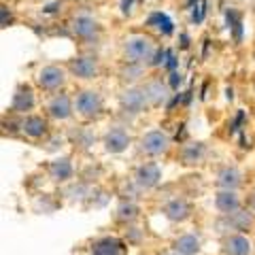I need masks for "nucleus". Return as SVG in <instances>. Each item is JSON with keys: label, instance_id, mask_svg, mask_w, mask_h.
<instances>
[{"label": "nucleus", "instance_id": "obj_1", "mask_svg": "<svg viewBox=\"0 0 255 255\" xmlns=\"http://www.w3.org/2000/svg\"><path fill=\"white\" fill-rule=\"evenodd\" d=\"M153 43L145 36H130L126 41V55L132 64H140V62H149L153 60Z\"/></svg>", "mask_w": 255, "mask_h": 255}, {"label": "nucleus", "instance_id": "obj_2", "mask_svg": "<svg viewBox=\"0 0 255 255\" xmlns=\"http://www.w3.org/2000/svg\"><path fill=\"white\" fill-rule=\"evenodd\" d=\"M102 111V98L96 92H81L77 98V113L83 117H98Z\"/></svg>", "mask_w": 255, "mask_h": 255}, {"label": "nucleus", "instance_id": "obj_3", "mask_svg": "<svg viewBox=\"0 0 255 255\" xmlns=\"http://www.w3.org/2000/svg\"><path fill=\"white\" fill-rule=\"evenodd\" d=\"M170 145V140L168 136H166L164 132H159V130H153V132H149L142 136V142H140V147L145 153L149 155H159V153H164L166 149H168Z\"/></svg>", "mask_w": 255, "mask_h": 255}, {"label": "nucleus", "instance_id": "obj_4", "mask_svg": "<svg viewBox=\"0 0 255 255\" xmlns=\"http://www.w3.org/2000/svg\"><path fill=\"white\" fill-rule=\"evenodd\" d=\"M36 81L43 90H58V87L64 83V70L58 66H45L41 73H38Z\"/></svg>", "mask_w": 255, "mask_h": 255}, {"label": "nucleus", "instance_id": "obj_5", "mask_svg": "<svg viewBox=\"0 0 255 255\" xmlns=\"http://www.w3.org/2000/svg\"><path fill=\"white\" fill-rule=\"evenodd\" d=\"M128 247L119 238H102L92 247V255H126Z\"/></svg>", "mask_w": 255, "mask_h": 255}, {"label": "nucleus", "instance_id": "obj_6", "mask_svg": "<svg viewBox=\"0 0 255 255\" xmlns=\"http://www.w3.org/2000/svg\"><path fill=\"white\" fill-rule=\"evenodd\" d=\"M70 70L79 79H94L96 73H98V62L94 58H75L70 62Z\"/></svg>", "mask_w": 255, "mask_h": 255}, {"label": "nucleus", "instance_id": "obj_7", "mask_svg": "<svg viewBox=\"0 0 255 255\" xmlns=\"http://www.w3.org/2000/svg\"><path fill=\"white\" fill-rule=\"evenodd\" d=\"M159 179H162V172H159V166L157 164H145V166H140L138 172H136V183L140 187H155Z\"/></svg>", "mask_w": 255, "mask_h": 255}, {"label": "nucleus", "instance_id": "obj_8", "mask_svg": "<svg viewBox=\"0 0 255 255\" xmlns=\"http://www.w3.org/2000/svg\"><path fill=\"white\" fill-rule=\"evenodd\" d=\"M32 107H34V94H32L30 85H21L17 90V94L13 96L11 111H15V113H26V111H30Z\"/></svg>", "mask_w": 255, "mask_h": 255}, {"label": "nucleus", "instance_id": "obj_9", "mask_svg": "<svg viewBox=\"0 0 255 255\" xmlns=\"http://www.w3.org/2000/svg\"><path fill=\"white\" fill-rule=\"evenodd\" d=\"M145 102H147V96L142 90H128L122 96V107L130 113H138V111L145 109Z\"/></svg>", "mask_w": 255, "mask_h": 255}, {"label": "nucleus", "instance_id": "obj_10", "mask_svg": "<svg viewBox=\"0 0 255 255\" xmlns=\"http://www.w3.org/2000/svg\"><path fill=\"white\" fill-rule=\"evenodd\" d=\"M128 142H130V136L126 134L124 128H113L107 138H105V145H107V151L111 153H119V151H124L128 147Z\"/></svg>", "mask_w": 255, "mask_h": 255}, {"label": "nucleus", "instance_id": "obj_11", "mask_svg": "<svg viewBox=\"0 0 255 255\" xmlns=\"http://www.w3.org/2000/svg\"><path fill=\"white\" fill-rule=\"evenodd\" d=\"M47 111H49V115H51L53 119H66V117H70V113H73V107H70V98H68L66 94L55 96V98L49 102Z\"/></svg>", "mask_w": 255, "mask_h": 255}, {"label": "nucleus", "instance_id": "obj_12", "mask_svg": "<svg viewBox=\"0 0 255 255\" xmlns=\"http://www.w3.org/2000/svg\"><path fill=\"white\" fill-rule=\"evenodd\" d=\"M21 130L32 138H41V136L47 134V122L43 117H38V115H30V117H26L21 122Z\"/></svg>", "mask_w": 255, "mask_h": 255}, {"label": "nucleus", "instance_id": "obj_13", "mask_svg": "<svg viewBox=\"0 0 255 255\" xmlns=\"http://www.w3.org/2000/svg\"><path fill=\"white\" fill-rule=\"evenodd\" d=\"M215 206L221 211V213H226V215H232L238 211V206H241V202H238V196L234 194V191H219L217 198H215Z\"/></svg>", "mask_w": 255, "mask_h": 255}, {"label": "nucleus", "instance_id": "obj_14", "mask_svg": "<svg viewBox=\"0 0 255 255\" xmlns=\"http://www.w3.org/2000/svg\"><path fill=\"white\" fill-rule=\"evenodd\" d=\"M166 217L172 219V221H183V219H187L189 217V213H191V206L185 202V200H172L170 204H166Z\"/></svg>", "mask_w": 255, "mask_h": 255}, {"label": "nucleus", "instance_id": "obj_15", "mask_svg": "<svg viewBox=\"0 0 255 255\" xmlns=\"http://www.w3.org/2000/svg\"><path fill=\"white\" fill-rule=\"evenodd\" d=\"M226 253L228 255H249L251 253V243L241 234L230 236L226 241Z\"/></svg>", "mask_w": 255, "mask_h": 255}, {"label": "nucleus", "instance_id": "obj_16", "mask_svg": "<svg viewBox=\"0 0 255 255\" xmlns=\"http://www.w3.org/2000/svg\"><path fill=\"white\" fill-rule=\"evenodd\" d=\"M174 251L181 253V255H194V253L200 251V243H198L196 236L185 234V236H181L179 241L174 243Z\"/></svg>", "mask_w": 255, "mask_h": 255}, {"label": "nucleus", "instance_id": "obj_17", "mask_svg": "<svg viewBox=\"0 0 255 255\" xmlns=\"http://www.w3.org/2000/svg\"><path fill=\"white\" fill-rule=\"evenodd\" d=\"M73 30H75V34L77 36H81V38H90L96 30H98V26H96V21L92 17H85V15H81V17H77L73 21Z\"/></svg>", "mask_w": 255, "mask_h": 255}, {"label": "nucleus", "instance_id": "obj_18", "mask_svg": "<svg viewBox=\"0 0 255 255\" xmlns=\"http://www.w3.org/2000/svg\"><path fill=\"white\" fill-rule=\"evenodd\" d=\"M49 172H51L53 179L66 181V179H70V174H73V166H70V162L66 157H60V159H55V162L49 164Z\"/></svg>", "mask_w": 255, "mask_h": 255}, {"label": "nucleus", "instance_id": "obj_19", "mask_svg": "<svg viewBox=\"0 0 255 255\" xmlns=\"http://www.w3.org/2000/svg\"><path fill=\"white\" fill-rule=\"evenodd\" d=\"M219 185L230 189V191H234L238 185H241V172H238L236 168L221 170V174H219Z\"/></svg>", "mask_w": 255, "mask_h": 255}, {"label": "nucleus", "instance_id": "obj_20", "mask_svg": "<svg viewBox=\"0 0 255 255\" xmlns=\"http://www.w3.org/2000/svg\"><path fill=\"white\" fill-rule=\"evenodd\" d=\"M147 23H149L151 28L159 30L162 34H172V21H170L168 15H164V13H153L147 19Z\"/></svg>", "mask_w": 255, "mask_h": 255}, {"label": "nucleus", "instance_id": "obj_21", "mask_svg": "<svg viewBox=\"0 0 255 255\" xmlns=\"http://www.w3.org/2000/svg\"><path fill=\"white\" fill-rule=\"evenodd\" d=\"M145 96H147V100L149 102H153V105H159L164 98H166V90H164V85L159 83V81H151L145 85Z\"/></svg>", "mask_w": 255, "mask_h": 255}, {"label": "nucleus", "instance_id": "obj_22", "mask_svg": "<svg viewBox=\"0 0 255 255\" xmlns=\"http://www.w3.org/2000/svg\"><path fill=\"white\" fill-rule=\"evenodd\" d=\"M202 145H189V147H185L181 151V159L185 164H194L196 159H200V155H202Z\"/></svg>", "mask_w": 255, "mask_h": 255}, {"label": "nucleus", "instance_id": "obj_23", "mask_svg": "<svg viewBox=\"0 0 255 255\" xmlns=\"http://www.w3.org/2000/svg\"><path fill=\"white\" fill-rule=\"evenodd\" d=\"M136 213H138V209L134 204H122L119 206V219H134Z\"/></svg>", "mask_w": 255, "mask_h": 255}, {"label": "nucleus", "instance_id": "obj_24", "mask_svg": "<svg viewBox=\"0 0 255 255\" xmlns=\"http://www.w3.org/2000/svg\"><path fill=\"white\" fill-rule=\"evenodd\" d=\"M11 21H13V15H11V11L6 9V6H2V28H6Z\"/></svg>", "mask_w": 255, "mask_h": 255}, {"label": "nucleus", "instance_id": "obj_25", "mask_svg": "<svg viewBox=\"0 0 255 255\" xmlns=\"http://www.w3.org/2000/svg\"><path fill=\"white\" fill-rule=\"evenodd\" d=\"M168 55V51H157V55H155V60L151 62V64H155V66H159V64H164V58Z\"/></svg>", "mask_w": 255, "mask_h": 255}, {"label": "nucleus", "instance_id": "obj_26", "mask_svg": "<svg viewBox=\"0 0 255 255\" xmlns=\"http://www.w3.org/2000/svg\"><path fill=\"white\" fill-rule=\"evenodd\" d=\"M204 6H206V4L198 6V13L194 11V21H202V19H204Z\"/></svg>", "mask_w": 255, "mask_h": 255}, {"label": "nucleus", "instance_id": "obj_27", "mask_svg": "<svg viewBox=\"0 0 255 255\" xmlns=\"http://www.w3.org/2000/svg\"><path fill=\"white\" fill-rule=\"evenodd\" d=\"M181 83V75L179 73H174V70H172V75H170V85L172 87H177Z\"/></svg>", "mask_w": 255, "mask_h": 255}, {"label": "nucleus", "instance_id": "obj_28", "mask_svg": "<svg viewBox=\"0 0 255 255\" xmlns=\"http://www.w3.org/2000/svg\"><path fill=\"white\" fill-rule=\"evenodd\" d=\"M166 66H168L170 70H174V66H177V60H174L172 53H168V62H166Z\"/></svg>", "mask_w": 255, "mask_h": 255}, {"label": "nucleus", "instance_id": "obj_29", "mask_svg": "<svg viewBox=\"0 0 255 255\" xmlns=\"http://www.w3.org/2000/svg\"><path fill=\"white\" fill-rule=\"evenodd\" d=\"M132 2H134V0H124V2H122V9H124V13H128V11H130Z\"/></svg>", "mask_w": 255, "mask_h": 255}, {"label": "nucleus", "instance_id": "obj_30", "mask_svg": "<svg viewBox=\"0 0 255 255\" xmlns=\"http://www.w3.org/2000/svg\"><path fill=\"white\" fill-rule=\"evenodd\" d=\"M172 255H179V253H172Z\"/></svg>", "mask_w": 255, "mask_h": 255}]
</instances>
